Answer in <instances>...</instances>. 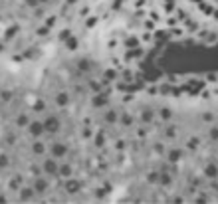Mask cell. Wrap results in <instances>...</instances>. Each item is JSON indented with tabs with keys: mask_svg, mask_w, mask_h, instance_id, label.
I'll list each match as a JSON object with an SVG mask.
<instances>
[{
	"mask_svg": "<svg viewBox=\"0 0 218 204\" xmlns=\"http://www.w3.org/2000/svg\"><path fill=\"white\" fill-rule=\"evenodd\" d=\"M141 117H143V121H151V119H153V111H151V109H145Z\"/></svg>",
	"mask_w": 218,
	"mask_h": 204,
	"instance_id": "cell-1",
	"label": "cell"
},
{
	"mask_svg": "<svg viewBox=\"0 0 218 204\" xmlns=\"http://www.w3.org/2000/svg\"><path fill=\"white\" fill-rule=\"evenodd\" d=\"M206 174H208V176H216V166H214V164H208V166H206Z\"/></svg>",
	"mask_w": 218,
	"mask_h": 204,
	"instance_id": "cell-2",
	"label": "cell"
},
{
	"mask_svg": "<svg viewBox=\"0 0 218 204\" xmlns=\"http://www.w3.org/2000/svg\"><path fill=\"white\" fill-rule=\"evenodd\" d=\"M171 109H167V107H165V109H161V117H163V119H171Z\"/></svg>",
	"mask_w": 218,
	"mask_h": 204,
	"instance_id": "cell-3",
	"label": "cell"
},
{
	"mask_svg": "<svg viewBox=\"0 0 218 204\" xmlns=\"http://www.w3.org/2000/svg\"><path fill=\"white\" fill-rule=\"evenodd\" d=\"M210 137H212V139H218V127H212V131H210Z\"/></svg>",
	"mask_w": 218,
	"mask_h": 204,
	"instance_id": "cell-4",
	"label": "cell"
},
{
	"mask_svg": "<svg viewBox=\"0 0 218 204\" xmlns=\"http://www.w3.org/2000/svg\"><path fill=\"white\" fill-rule=\"evenodd\" d=\"M178 157H180V153H178V151H173V153H171V161H175Z\"/></svg>",
	"mask_w": 218,
	"mask_h": 204,
	"instance_id": "cell-5",
	"label": "cell"
}]
</instances>
